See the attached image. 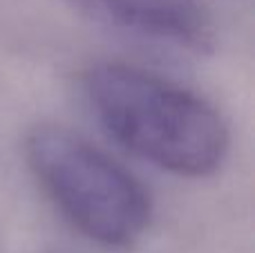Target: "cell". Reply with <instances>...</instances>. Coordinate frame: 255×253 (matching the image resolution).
Returning a JSON list of instances; mask_svg holds the SVG:
<instances>
[{"label": "cell", "mask_w": 255, "mask_h": 253, "mask_svg": "<svg viewBox=\"0 0 255 253\" xmlns=\"http://www.w3.org/2000/svg\"><path fill=\"white\" fill-rule=\"evenodd\" d=\"M22 148L34 179L81 236L108 249H130L145 236L150 193L108 152L54 124L34 126Z\"/></svg>", "instance_id": "obj_2"}, {"label": "cell", "mask_w": 255, "mask_h": 253, "mask_svg": "<svg viewBox=\"0 0 255 253\" xmlns=\"http://www.w3.org/2000/svg\"><path fill=\"white\" fill-rule=\"evenodd\" d=\"M92 117L132 155L179 177H208L224 164L231 132L211 101L170 79L126 63L83 74Z\"/></svg>", "instance_id": "obj_1"}, {"label": "cell", "mask_w": 255, "mask_h": 253, "mask_svg": "<svg viewBox=\"0 0 255 253\" xmlns=\"http://www.w3.org/2000/svg\"><path fill=\"white\" fill-rule=\"evenodd\" d=\"M97 25L128 36L206 54L215 45V22L202 0H67Z\"/></svg>", "instance_id": "obj_3"}]
</instances>
